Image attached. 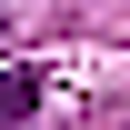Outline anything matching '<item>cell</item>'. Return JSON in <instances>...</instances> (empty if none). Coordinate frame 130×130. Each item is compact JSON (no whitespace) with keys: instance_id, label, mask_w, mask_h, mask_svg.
<instances>
[{"instance_id":"1","label":"cell","mask_w":130,"mask_h":130,"mask_svg":"<svg viewBox=\"0 0 130 130\" xmlns=\"http://www.w3.org/2000/svg\"><path fill=\"white\" fill-rule=\"evenodd\" d=\"M40 110V70H0V130H20Z\"/></svg>"}]
</instances>
